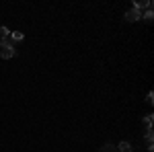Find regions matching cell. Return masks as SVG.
<instances>
[{"label": "cell", "mask_w": 154, "mask_h": 152, "mask_svg": "<svg viewBox=\"0 0 154 152\" xmlns=\"http://www.w3.org/2000/svg\"><path fill=\"white\" fill-rule=\"evenodd\" d=\"M123 17H125V21H128V23H136V21H140V19H142V12L136 11V8H130V11H125Z\"/></svg>", "instance_id": "6da1fadb"}, {"label": "cell", "mask_w": 154, "mask_h": 152, "mask_svg": "<svg viewBox=\"0 0 154 152\" xmlns=\"http://www.w3.org/2000/svg\"><path fill=\"white\" fill-rule=\"evenodd\" d=\"M17 56V49H14V45H6V47H2L0 49V58L2 60H11Z\"/></svg>", "instance_id": "7a4b0ae2"}, {"label": "cell", "mask_w": 154, "mask_h": 152, "mask_svg": "<svg viewBox=\"0 0 154 152\" xmlns=\"http://www.w3.org/2000/svg\"><path fill=\"white\" fill-rule=\"evenodd\" d=\"M134 8L140 11V12H142V8L148 11V8H152V2L150 0H134Z\"/></svg>", "instance_id": "3957f363"}, {"label": "cell", "mask_w": 154, "mask_h": 152, "mask_svg": "<svg viewBox=\"0 0 154 152\" xmlns=\"http://www.w3.org/2000/svg\"><path fill=\"white\" fill-rule=\"evenodd\" d=\"M115 148H117V152H134V146H131L130 142H119L117 146H115Z\"/></svg>", "instance_id": "277c9868"}, {"label": "cell", "mask_w": 154, "mask_h": 152, "mask_svg": "<svg viewBox=\"0 0 154 152\" xmlns=\"http://www.w3.org/2000/svg\"><path fill=\"white\" fill-rule=\"evenodd\" d=\"M23 39H25V35L21 31H12L11 33V41H23Z\"/></svg>", "instance_id": "5b68a950"}, {"label": "cell", "mask_w": 154, "mask_h": 152, "mask_svg": "<svg viewBox=\"0 0 154 152\" xmlns=\"http://www.w3.org/2000/svg\"><path fill=\"white\" fill-rule=\"evenodd\" d=\"M142 19L146 21V23H152V19H154V12H152V8H148V11L142 14Z\"/></svg>", "instance_id": "8992f818"}, {"label": "cell", "mask_w": 154, "mask_h": 152, "mask_svg": "<svg viewBox=\"0 0 154 152\" xmlns=\"http://www.w3.org/2000/svg\"><path fill=\"white\" fill-rule=\"evenodd\" d=\"M0 37H2V39H8V37H11L8 27H0Z\"/></svg>", "instance_id": "52a82bcc"}, {"label": "cell", "mask_w": 154, "mask_h": 152, "mask_svg": "<svg viewBox=\"0 0 154 152\" xmlns=\"http://www.w3.org/2000/svg\"><path fill=\"white\" fill-rule=\"evenodd\" d=\"M99 152H117V148H115L113 144H105V146H103Z\"/></svg>", "instance_id": "ba28073f"}, {"label": "cell", "mask_w": 154, "mask_h": 152, "mask_svg": "<svg viewBox=\"0 0 154 152\" xmlns=\"http://www.w3.org/2000/svg\"><path fill=\"white\" fill-rule=\"evenodd\" d=\"M152 121H154L152 115H146V117H144V123H146V128H148V129H152Z\"/></svg>", "instance_id": "9c48e42d"}, {"label": "cell", "mask_w": 154, "mask_h": 152, "mask_svg": "<svg viewBox=\"0 0 154 152\" xmlns=\"http://www.w3.org/2000/svg\"><path fill=\"white\" fill-rule=\"evenodd\" d=\"M6 45H12L11 37H8V39H2V37H0V49H2V47H6Z\"/></svg>", "instance_id": "30bf717a"}, {"label": "cell", "mask_w": 154, "mask_h": 152, "mask_svg": "<svg viewBox=\"0 0 154 152\" xmlns=\"http://www.w3.org/2000/svg\"><path fill=\"white\" fill-rule=\"evenodd\" d=\"M146 103H150V105L154 103V95H152V93H148V95H146Z\"/></svg>", "instance_id": "8fae6325"}]
</instances>
